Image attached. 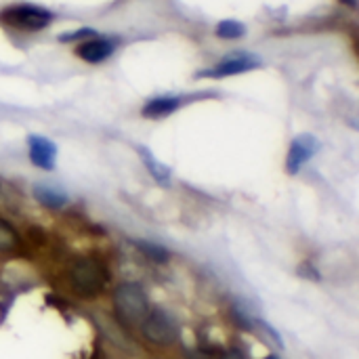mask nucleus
Masks as SVG:
<instances>
[{"instance_id":"obj_17","label":"nucleus","mask_w":359,"mask_h":359,"mask_svg":"<svg viewBox=\"0 0 359 359\" xmlns=\"http://www.w3.org/2000/svg\"><path fill=\"white\" fill-rule=\"evenodd\" d=\"M343 4H347L349 8H358V0H341Z\"/></svg>"},{"instance_id":"obj_11","label":"nucleus","mask_w":359,"mask_h":359,"mask_svg":"<svg viewBox=\"0 0 359 359\" xmlns=\"http://www.w3.org/2000/svg\"><path fill=\"white\" fill-rule=\"evenodd\" d=\"M21 246V238L15 227L0 219V252H13Z\"/></svg>"},{"instance_id":"obj_15","label":"nucleus","mask_w":359,"mask_h":359,"mask_svg":"<svg viewBox=\"0 0 359 359\" xmlns=\"http://www.w3.org/2000/svg\"><path fill=\"white\" fill-rule=\"evenodd\" d=\"M93 36H97V32H95V29H90V27H82V29H76V32L61 34V36H59V40H61V42H76V40H88V38H93Z\"/></svg>"},{"instance_id":"obj_18","label":"nucleus","mask_w":359,"mask_h":359,"mask_svg":"<svg viewBox=\"0 0 359 359\" xmlns=\"http://www.w3.org/2000/svg\"><path fill=\"white\" fill-rule=\"evenodd\" d=\"M267 359H276V358H267Z\"/></svg>"},{"instance_id":"obj_1","label":"nucleus","mask_w":359,"mask_h":359,"mask_svg":"<svg viewBox=\"0 0 359 359\" xmlns=\"http://www.w3.org/2000/svg\"><path fill=\"white\" fill-rule=\"evenodd\" d=\"M67 280L78 297L97 299L109 282V271L97 257H78L67 267Z\"/></svg>"},{"instance_id":"obj_13","label":"nucleus","mask_w":359,"mask_h":359,"mask_svg":"<svg viewBox=\"0 0 359 359\" xmlns=\"http://www.w3.org/2000/svg\"><path fill=\"white\" fill-rule=\"evenodd\" d=\"M139 248L143 250V255H147L156 263H166L168 261V252L162 246H156V244H149V242H139Z\"/></svg>"},{"instance_id":"obj_12","label":"nucleus","mask_w":359,"mask_h":359,"mask_svg":"<svg viewBox=\"0 0 359 359\" xmlns=\"http://www.w3.org/2000/svg\"><path fill=\"white\" fill-rule=\"evenodd\" d=\"M215 34L223 40H236V38H242L246 34V25L236 21V19H225L217 25Z\"/></svg>"},{"instance_id":"obj_4","label":"nucleus","mask_w":359,"mask_h":359,"mask_svg":"<svg viewBox=\"0 0 359 359\" xmlns=\"http://www.w3.org/2000/svg\"><path fill=\"white\" fill-rule=\"evenodd\" d=\"M141 330L145 341L156 347H170L179 341V326L175 318L164 309H154L141 322Z\"/></svg>"},{"instance_id":"obj_14","label":"nucleus","mask_w":359,"mask_h":359,"mask_svg":"<svg viewBox=\"0 0 359 359\" xmlns=\"http://www.w3.org/2000/svg\"><path fill=\"white\" fill-rule=\"evenodd\" d=\"M143 156H145V162H147V166H149V170H151V175L158 179V181H166L168 179V168L164 166V164H160V162H156L149 154H147V149H143Z\"/></svg>"},{"instance_id":"obj_6","label":"nucleus","mask_w":359,"mask_h":359,"mask_svg":"<svg viewBox=\"0 0 359 359\" xmlns=\"http://www.w3.org/2000/svg\"><path fill=\"white\" fill-rule=\"evenodd\" d=\"M114 50H116V40L101 38V36H93L76 46V55L86 63H101L107 57H111Z\"/></svg>"},{"instance_id":"obj_10","label":"nucleus","mask_w":359,"mask_h":359,"mask_svg":"<svg viewBox=\"0 0 359 359\" xmlns=\"http://www.w3.org/2000/svg\"><path fill=\"white\" fill-rule=\"evenodd\" d=\"M34 198L42 206H48V208H61L67 202V196L61 189H57L53 185H44V183L34 187Z\"/></svg>"},{"instance_id":"obj_7","label":"nucleus","mask_w":359,"mask_h":359,"mask_svg":"<svg viewBox=\"0 0 359 359\" xmlns=\"http://www.w3.org/2000/svg\"><path fill=\"white\" fill-rule=\"evenodd\" d=\"M27 151H29V160L34 166L44 168V170H53L55 158H57V147L50 139L40 137V135H32L27 139Z\"/></svg>"},{"instance_id":"obj_5","label":"nucleus","mask_w":359,"mask_h":359,"mask_svg":"<svg viewBox=\"0 0 359 359\" xmlns=\"http://www.w3.org/2000/svg\"><path fill=\"white\" fill-rule=\"evenodd\" d=\"M257 67H261L259 57H255L250 53H238V55H231V57L219 61L215 67L202 72L200 76H204V78H227V76H238V74H244V72H250Z\"/></svg>"},{"instance_id":"obj_3","label":"nucleus","mask_w":359,"mask_h":359,"mask_svg":"<svg viewBox=\"0 0 359 359\" xmlns=\"http://www.w3.org/2000/svg\"><path fill=\"white\" fill-rule=\"evenodd\" d=\"M0 21L23 32H40L53 21V13L38 4H13L0 13Z\"/></svg>"},{"instance_id":"obj_8","label":"nucleus","mask_w":359,"mask_h":359,"mask_svg":"<svg viewBox=\"0 0 359 359\" xmlns=\"http://www.w3.org/2000/svg\"><path fill=\"white\" fill-rule=\"evenodd\" d=\"M318 147H320V143H318L316 137H311V135H301V137H297V139L292 141V145H290V151H288V162H286L288 172H292V175L299 172L301 166H303L307 160H311V158L316 156Z\"/></svg>"},{"instance_id":"obj_9","label":"nucleus","mask_w":359,"mask_h":359,"mask_svg":"<svg viewBox=\"0 0 359 359\" xmlns=\"http://www.w3.org/2000/svg\"><path fill=\"white\" fill-rule=\"evenodd\" d=\"M181 105V99L179 97H156V99H149L141 114L149 120H160V118H166L170 116L172 111H177Z\"/></svg>"},{"instance_id":"obj_16","label":"nucleus","mask_w":359,"mask_h":359,"mask_svg":"<svg viewBox=\"0 0 359 359\" xmlns=\"http://www.w3.org/2000/svg\"><path fill=\"white\" fill-rule=\"evenodd\" d=\"M223 359H244V355L240 353V351H227Z\"/></svg>"},{"instance_id":"obj_2","label":"nucleus","mask_w":359,"mask_h":359,"mask_svg":"<svg viewBox=\"0 0 359 359\" xmlns=\"http://www.w3.org/2000/svg\"><path fill=\"white\" fill-rule=\"evenodd\" d=\"M114 309L116 316L124 324H141L149 313V299L141 284L124 282L114 292Z\"/></svg>"}]
</instances>
